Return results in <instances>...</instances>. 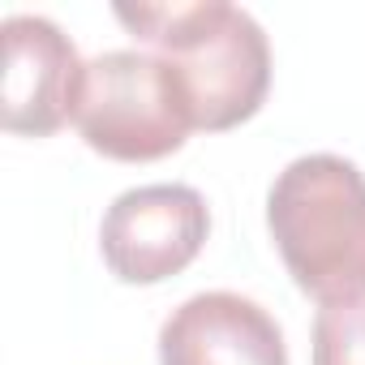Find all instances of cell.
<instances>
[{
  "mask_svg": "<svg viewBox=\"0 0 365 365\" xmlns=\"http://www.w3.org/2000/svg\"><path fill=\"white\" fill-rule=\"evenodd\" d=\"M271 241L322 305L365 301V176L344 155L292 159L267 194Z\"/></svg>",
  "mask_w": 365,
  "mask_h": 365,
  "instance_id": "obj_2",
  "label": "cell"
},
{
  "mask_svg": "<svg viewBox=\"0 0 365 365\" xmlns=\"http://www.w3.org/2000/svg\"><path fill=\"white\" fill-rule=\"evenodd\" d=\"M159 365H288L279 322L241 292H198L159 331Z\"/></svg>",
  "mask_w": 365,
  "mask_h": 365,
  "instance_id": "obj_6",
  "label": "cell"
},
{
  "mask_svg": "<svg viewBox=\"0 0 365 365\" xmlns=\"http://www.w3.org/2000/svg\"><path fill=\"white\" fill-rule=\"evenodd\" d=\"M73 125L91 150L120 163H150L185 146L194 116L163 56L120 48L86 61Z\"/></svg>",
  "mask_w": 365,
  "mask_h": 365,
  "instance_id": "obj_3",
  "label": "cell"
},
{
  "mask_svg": "<svg viewBox=\"0 0 365 365\" xmlns=\"http://www.w3.org/2000/svg\"><path fill=\"white\" fill-rule=\"evenodd\" d=\"M314 365H365V301H344V305L318 309Z\"/></svg>",
  "mask_w": 365,
  "mask_h": 365,
  "instance_id": "obj_7",
  "label": "cell"
},
{
  "mask_svg": "<svg viewBox=\"0 0 365 365\" xmlns=\"http://www.w3.org/2000/svg\"><path fill=\"white\" fill-rule=\"evenodd\" d=\"M116 18L163 52L190 99L194 129H232L250 120L271 86V48L262 26L228 0L194 5H116Z\"/></svg>",
  "mask_w": 365,
  "mask_h": 365,
  "instance_id": "obj_1",
  "label": "cell"
},
{
  "mask_svg": "<svg viewBox=\"0 0 365 365\" xmlns=\"http://www.w3.org/2000/svg\"><path fill=\"white\" fill-rule=\"evenodd\" d=\"M211 211L190 185H138L125 190L99 228L103 262L125 284H159L185 271L207 245Z\"/></svg>",
  "mask_w": 365,
  "mask_h": 365,
  "instance_id": "obj_4",
  "label": "cell"
},
{
  "mask_svg": "<svg viewBox=\"0 0 365 365\" xmlns=\"http://www.w3.org/2000/svg\"><path fill=\"white\" fill-rule=\"evenodd\" d=\"M5 35V129L9 133H56L65 120H73L78 86H82V61L69 35L39 18V14H14L0 26Z\"/></svg>",
  "mask_w": 365,
  "mask_h": 365,
  "instance_id": "obj_5",
  "label": "cell"
}]
</instances>
